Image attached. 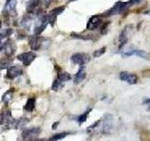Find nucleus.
Returning <instances> with one entry per match:
<instances>
[{
    "label": "nucleus",
    "instance_id": "nucleus-1",
    "mask_svg": "<svg viewBox=\"0 0 150 141\" xmlns=\"http://www.w3.org/2000/svg\"><path fill=\"white\" fill-rule=\"evenodd\" d=\"M129 8V5L128 2L118 1V2H116L109 11H107L105 14L106 15H118V14H122L126 12V11Z\"/></svg>",
    "mask_w": 150,
    "mask_h": 141
},
{
    "label": "nucleus",
    "instance_id": "nucleus-2",
    "mask_svg": "<svg viewBox=\"0 0 150 141\" xmlns=\"http://www.w3.org/2000/svg\"><path fill=\"white\" fill-rule=\"evenodd\" d=\"M49 24L48 15H40L37 18L34 25V33L36 36H40L42 31L45 29V27Z\"/></svg>",
    "mask_w": 150,
    "mask_h": 141
},
{
    "label": "nucleus",
    "instance_id": "nucleus-3",
    "mask_svg": "<svg viewBox=\"0 0 150 141\" xmlns=\"http://www.w3.org/2000/svg\"><path fill=\"white\" fill-rule=\"evenodd\" d=\"M41 129L40 127H32V128H26L23 131L22 137L25 141H32L37 138V136L40 134Z\"/></svg>",
    "mask_w": 150,
    "mask_h": 141
},
{
    "label": "nucleus",
    "instance_id": "nucleus-4",
    "mask_svg": "<svg viewBox=\"0 0 150 141\" xmlns=\"http://www.w3.org/2000/svg\"><path fill=\"white\" fill-rule=\"evenodd\" d=\"M16 0H7L6 4H5L4 9L2 11V13L5 17H11L15 15L16 13Z\"/></svg>",
    "mask_w": 150,
    "mask_h": 141
},
{
    "label": "nucleus",
    "instance_id": "nucleus-5",
    "mask_svg": "<svg viewBox=\"0 0 150 141\" xmlns=\"http://www.w3.org/2000/svg\"><path fill=\"white\" fill-rule=\"evenodd\" d=\"M71 61L74 64H77L80 66H83L87 64L90 61V56L86 53H75L70 58Z\"/></svg>",
    "mask_w": 150,
    "mask_h": 141
},
{
    "label": "nucleus",
    "instance_id": "nucleus-6",
    "mask_svg": "<svg viewBox=\"0 0 150 141\" xmlns=\"http://www.w3.org/2000/svg\"><path fill=\"white\" fill-rule=\"evenodd\" d=\"M0 50L4 51V54L7 58H11L16 51V44L14 41L8 39L2 46H0Z\"/></svg>",
    "mask_w": 150,
    "mask_h": 141
},
{
    "label": "nucleus",
    "instance_id": "nucleus-7",
    "mask_svg": "<svg viewBox=\"0 0 150 141\" xmlns=\"http://www.w3.org/2000/svg\"><path fill=\"white\" fill-rule=\"evenodd\" d=\"M17 58L19 61L23 64V66H29L33 61L36 58V54L33 53V52H25V53L20 54Z\"/></svg>",
    "mask_w": 150,
    "mask_h": 141
},
{
    "label": "nucleus",
    "instance_id": "nucleus-8",
    "mask_svg": "<svg viewBox=\"0 0 150 141\" xmlns=\"http://www.w3.org/2000/svg\"><path fill=\"white\" fill-rule=\"evenodd\" d=\"M43 38L40 36H30L28 38V42H29V46L33 51H38L42 47V42H43Z\"/></svg>",
    "mask_w": 150,
    "mask_h": 141
},
{
    "label": "nucleus",
    "instance_id": "nucleus-9",
    "mask_svg": "<svg viewBox=\"0 0 150 141\" xmlns=\"http://www.w3.org/2000/svg\"><path fill=\"white\" fill-rule=\"evenodd\" d=\"M23 68L20 66L14 65V66H9L7 70V78L8 79H14L18 76H21L23 74Z\"/></svg>",
    "mask_w": 150,
    "mask_h": 141
},
{
    "label": "nucleus",
    "instance_id": "nucleus-10",
    "mask_svg": "<svg viewBox=\"0 0 150 141\" xmlns=\"http://www.w3.org/2000/svg\"><path fill=\"white\" fill-rule=\"evenodd\" d=\"M119 78L122 81H124L128 84L134 85L138 82V76L134 73H131L129 72H121L119 74Z\"/></svg>",
    "mask_w": 150,
    "mask_h": 141
},
{
    "label": "nucleus",
    "instance_id": "nucleus-11",
    "mask_svg": "<svg viewBox=\"0 0 150 141\" xmlns=\"http://www.w3.org/2000/svg\"><path fill=\"white\" fill-rule=\"evenodd\" d=\"M102 24V18L100 15H93L86 25V28L88 30H95L98 27H100Z\"/></svg>",
    "mask_w": 150,
    "mask_h": 141
},
{
    "label": "nucleus",
    "instance_id": "nucleus-12",
    "mask_svg": "<svg viewBox=\"0 0 150 141\" xmlns=\"http://www.w3.org/2000/svg\"><path fill=\"white\" fill-rule=\"evenodd\" d=\"M65 9V6H61V7H58V8H55L54 9H52L50 11L49 15H48V20H49V23L51 24L52 26H54V24L56 20V18L59 15L60 13H62L63 11Z\"/></svg>",
    "mask_w": 150,
    "mask_h": 141
},
{
    "label": "nucleus",
    "instance_id": "nucleus-13",
    "mask_svg": "<svg viewBox=\"0 0 150 141\" xmlns=\"http://www.w3.org/2000/svg\"><path fill=\"white\" fill-rule=\"evenodd\" d=\"M86 77V67L83 66H81L80 69L78 70L77 73L75 74L74 76V84H80L81 82H83Z\"/></svg>",
    "mask_w": 150,
    "mask_h": 141
},
{
    "label": "nucleus",
    "instance_id": "nucleus-14",
    "mask_svg": "<svg viewBox=\"0 0 150 141\" xmlns=\"http://www.w3.org/2000/svg\"><path fill=\"white\" fill-rule=\"evenodd\" d=\"M131 26H126L125 29L122 31V33L119 36V42H120V45H119V48H122L126 43L127 41H128V39H129V31L131 29Z\"/></svg>",
    "mask_w": 150,
    "mask_h": 141
},
{
    "label": "nucleus",
    "instance_id": "nucleus-15",
    "mask_svg": "<svg viewBox=\"0 0 150 141\" xmlns=\"http://www.w3.org/2000/svg\"><path fill=\"white\" fill-rule=\"evenodd\" d=\"M11 33H12L11 28H3V29H0V46H2L8 40V37L11 35Z\"/></svg>",
    "mask_w": 150,
    "mask_h": 141
},
{
    "label": "nucleus",
    "instance_id": "nucleus-16",
    "mask_svg": "<svg viewBox=\"0 0 150 141\" xmlns=\"http://www.w3.org/2000/svg\"><path fill=\"white\" fill-rule=\"evenodd\" d=\"M36 106V99L35 98H29L26 101L25 106H23V109H25L26 112H32L35 109Z\"/></svg>",
    "mask_w": 150,
    "mask_h": 141
},
{
    "label": "nucleus",
    "instance_id": "nucleus-17",
    "mask_svg": "<svg viewBox=\"0 0 150 141\" xmlns=\"http://www.w3.org/2000/svg\"><path fill=\"white\" fill-rule=\"evenodd\" d=\"M40 0H29L26 4V11L28 13H32L35 11V9L39 6Z\"/></svg>",
    "mask_w": 150,
    "mask_h": 141
},
{
    "label": "nucleus",
    "instance_id": "nucleus-18",
    "mask_svg": "<svg viewBox=\"0 0 150 141\" xmlns=\"http://www.w3.org/2000/svg\"><path fill=\"white\" fill-rule=\"evenodd\" d=\"M13 93H14V89L11 88H9L8 90H7L6 92H5L3 94V96H2V102L5 103H8V102H11V100L12 99L13 97Z\"/></svg>",
    "mask_w": 150,
    "mask_h": 141
},
{
    "label": "nucleus",
    "instance_id": "nucleus-19",
    "mask_svg": "<svg viewBox=\"0 0 150 141\" xmlns=\"http://www.w3.org/2000/svg\"><path fill=\"white\" fill-rule=\"evenodd\" d=\"M68 135H69V132H61V133L54 134L48 139V141H59L61 139L65 138Z\"/></svg>",
    "mask_w": 150,
    "mask_h": 141
},
{
    "label": "nucleus",
    "instance_id": "nucleus-20",
    "mask_svg": "<svg viewBox=\"0 0 150 141\" xmlns=\"http://www.w3.org/2000/svg\"><path fill=\"white\" fill-rule=\"evenodd\" d=\"M57 79L59 80V81L62 82V83H65V82L69 81V80L71 79V76H70V74H69V73H66V72H60V73H58Z\"/></svg>",
    "mask_w": 150,
    "mask_h": 141
},
{
    "label": "nucleus",
    "instance_id": "nucleus-21",
    "mask_svg": "<svg viewBox=\"0 0 150 141\" xmlns=\"http://www.w3.org/2000/svg\"><path fill=\"white\" fill-rule=\"evenodd\" d=\"M31 23H32V19L29 15H25V16H23V19H22V21H21V25L23 26V27H25L26 29H29L30 28V26H31Z\"/></svg>",
    "mask_w": 150,
    "mask_h": 141
},
{
    "label": "nucleus",
    "instance_id": "nucleus-22",
    "mask_svg": "<svg viewBox=\"0 0 150 141\" xmlns=\"http://www.w3.org/2000/svg\"><path fill=\"white\" fill-rule=\"evenodd\" d=\"M133 55H136L140 56V58H144V59H148L150 60V54L147 53V52L143 51V50H133Z\"/></svg>",
    "mask_w": 150,
    "mask_h": 141
},
{
    "label": "nucleus",
    "instance_id": "nucleus-23",
    "mask_svg": "<svg viewBox=\"0 0 150 141\" xmlns=\"http://www.w3.org/2000/svg\"><path fill=\"white\" fill-rule=\"evenodd\" d=\"M11 64V58H1L0 59V70L3 69L8 68Z\"/></svg>",
    "mask_w": 150,
    "mask_h": 141
},
{
    "label": "nucleus",
    "instance_id": "nucleus-24",
    "mask_svg": "<svg viewBox=\"0 0 150 141\" xmlns=\"http://www.w3.org/2000/svg\"><path fill=\"white\" fill-rule=\"evenodd\" d=\"M90 111H91V108H89V109H87L86 112L83 113L82 115H80V116L77 118V122H78L79 124H82V123H83V122L86 120L87 117H88V114L90 113Z\"/></svg>",
    "mask_w": 150,
    "mask_h": 141
},
{
    "label": "nucleus",
    "instance_id": "nucleus-25",
    "mask_svg": "<svg viewBox=\"0 0 150 141\" xmlns=\"http://www.w3.org/2000/svg\"><path fill=\"white\" fill-rule=\"evenodd\" d=\"M63 85H64V83L59 81V80L56 78L54 81L53 85H52V89H53L54 91H57V90H59V89H61L63 88Z\"/></svg>",
    "mask_w": 150,
    "mask_h": 141
},
{
    "label": "nucleus",
    "instance_id": "nucleus-26",
    "mask_svg": "<svg viewBox=\"0 0 150 141\" xmlns=\"http://www.w3.org/2000/svg\"><path fill=\"white\" fill-rule=\"evenodd\" d=\"M141 141H150V132L147 130H144L140 134Z\"/></svg>",
    "mask_w": 150,
    "mask_h": 141
},
{
    "label": "nucleus",
    "instance_id": "nucleus-27",
    "mask_svg": "<svg viewBox=\"0 0 150 141\" xmlns=\"http://www.w3.org/2000/svg\"><path fill=\"white\" fill-rule=\"evenodd\" d=\"M72 38H77V39H82V40H90L91 39V36L92 35H80V34H77V33H71L70 34Z\"/></svg>",
    "mask_w": 150,
    "mask_h": 141
},
{
    "label": "nucleus",
    "instance_id": "nucleus-28",
    "mask_svg": "<svg viewBox=\"0 0 150 141\" xmlns=\"http://www.w3.org/2000/svg\"><path fill=\"white\" fill-rule=\"evenodd\" d=\"M105 51H106V47H102V48L98 49V50H96L95 52H94L93 56H95V58H98V56H100L101 55L104 54Z\"/></svg>",
    "mask_w": 150,
    "mask_h": 141
},
{
    "label": "nucleus",
    "instance_id": "nucleus-29",
    "mask_svg": "<svg viewBox=\"0 0 150 141\" xmlns=\"http://www.w3.org/2000/svg\"><path fill=\"white\" fill-rule=\"evenodd\" d=\"M109 25H110V23L107 22V23H105L104 25L101 26V31H100L101 34H106L107 31H108V26H109Z\"/></svg>",
    "mask_w": 150,
    "mask_h": 141
},
{
    "label": "nucleus",
    "instance_id": "nucleus-30",
    "mask_svg": "<svg viewBox=\"0 0 150 141\" xmlns=\"http://www.w3.org/2000/svg\"><path fill=\"white\" fill-rule=\"evenodd\" d=\"M143 1H144V0H129L128 3H129V7H130V6H134V5H138V4H140L141 2H143Z\"/></svg>",
    "mask_w": 150,
    "mask_h": 141
},
{
    "label": "nucleus",
    "instance_id": "nucleus-31",
    "mask_svg": "<svg viewBox=\"0 0 150 141\" xmlns=\"http://www.w3.org/2000/svg\"><path fill=\"white\" fill-rule=\"evenodd\" d=\"M144 103L145 105L148 106V110L150 111V99H146V100L144 102Z\"/></svg>",
    "mask_w": 150,
    "mask_h": 141
},
{
    "label": "nucleus",
    "instance_id": "nucleus-32",
    "mask_svg": "<svg viewBox=\"0 0 150 141\" xmlns=\"http://www.w3.org/2000/svg\"><path fill=\"white\" fill-rule=\"evenodd\" d=\"M51 1L52 0H44V5H45V7H49V5L51 4Z\"/></svg>",
    "mask_w": 150,
    "mask_h": 141
},
{
    "label": "nucleus",
    "instance_id": "nucleus-33",
    "mask_svg": "<svg viewBox=\"0 0 150 141\" xmlns=\"http://www.w3.org/2000/svg\"><path fill=\"white\" fill-rule=\"evenodd\" d=\"M144 76H146V77H150V70H144Z\"/></svg>",
    "mask_w": 150,
    "mask_h": 141
},
{
    "label": "nucleus",
    "instance_id": "nucleus-34",
    "mask_svg": "<svg viewBox=\"0 0 150 141\" xmlns=\"http://www.w3.org/2000/svg\"><path fill=\"white\" fill-rule=\"evenodd\" d=\"M32 141H48V139H45V138H43V139H40V138H36V139L32 140Z\"/></svg>",
    "mask_w": 150,
    "mask_h": 141
},
{
    "label": "nucleus",
    "instance_id": "nucleus-35",
    "mask_svg": "<svg viewBox=\"0 0 150 141\" xmlns=\"http://www.w3.org/2000/svg\"><path fill=\"white\" fill-rule=\"evenodd\" d=\"M144 14H145V15H149L150 16V11H145Z\"/></svg>",
    "mask_w": 150,
    "mask_h": 141
},
{
    "label": "nucleus",
    "instance_id": "nucleus-36",
    "mask_svg": "<svg viewBox=\"0 0 150 141\" xmlns=\"http://www.w3.org/2000/svg\"><path fill=\"white\" fill-rule=\"evenodd\" d=\"M69 1H75V0H69Z\"/></svg>",
    "mask_w": 150,
    "mask_h": 141
}]
</instances>
